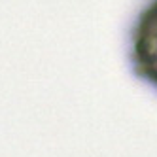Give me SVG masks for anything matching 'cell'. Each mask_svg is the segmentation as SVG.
Returning <instances> with one entry per match:
<instances>
[{
	"label": "cell",
	"instance_id": "cell-1",
	"mask_svg": "<svg viewBox=\"0 0 157 157\" xmlns=\"http://www.w3.org/2000/svg\"><path fill=\"white\" fill-rule=\"evenodd\" d=\"M129 64L134 76L157 91V0H146L129 29Z\"/></svg>",
	"mask_w": 157,
	"mask_h": 157
}]
</instances>
